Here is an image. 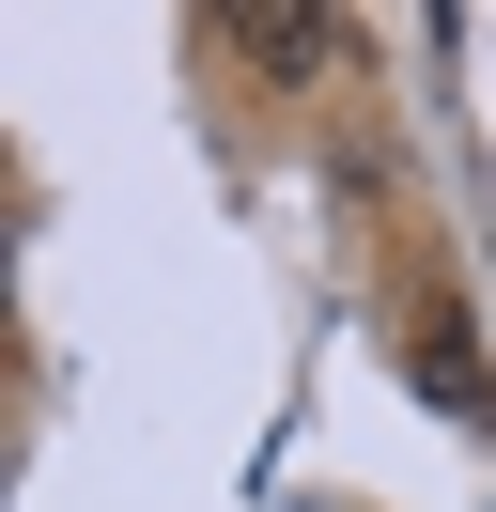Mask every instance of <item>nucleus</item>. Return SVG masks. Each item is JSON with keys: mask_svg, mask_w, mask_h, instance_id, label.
I'll list each match as a JSON object with an SVG mask.
<instances>
[{"mask_svg": "<svg viewBox=\"0 0 496 512\" xmlns=\"http://www.w3.org/2000/svg\"><path fill=\"white\" fill-rule=\"evenodd\" d=\"M233 47H248L264 78H310V63L341 47V16H279V0H248V16H233Z\"/></svg>", "mask_w": 496, "mask_h": 512, "instance_id": "obj_1", "label": "nucleus"}, {"mask_svg": "<svg viewBox=\"0 0 496 512\" xmlns=\"http://www.w3.org/2000/svg\"><path fill=\"white\" fill-rule=\"evenodd\" d=\"M419 388H434V404H465V419H481V404H496V388H481V357H465V342H450V326H419Z\"/></svg>", "mask_w": 496, "mask_h": 512, "instance_id": "obj_2", "label": "nucleus"}]
</instances>
